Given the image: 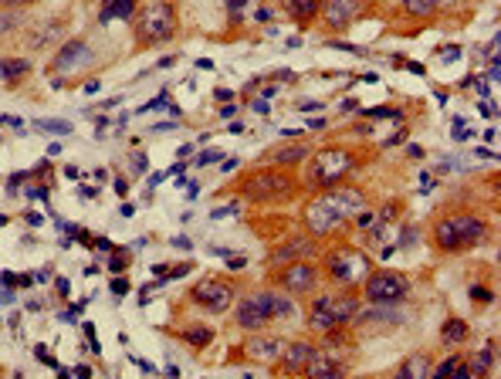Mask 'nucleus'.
I'll return each instance as SVG.
<instances>
[{"mask_svg": "<svg viewBox=\"0 0 501 379\" xmlns=\"http://www.w3.org/2000/svg\"><path fill=\"white\" fill-rule=\"evenodd\" d=\"M366 207V197L356 190V186H339V190H329L308 203L305 210V224L315 237H329L335 230L346 224V217L359 213Z\"/></svg>", "mask_w": 501, "mask_h": 379, "instance_id": "obj_1", "label": "nucleus"}, {"mask_svg": "<svg viewBox=\"0 0 501 379\" xmlns=\"http://www.w3.org/2000/svg\"><path fill=\"white\" fill-rule=\"evenodd\" d=\"M291 312H295V305L288 298H281L274 291H258V295L241 298V305H237V325L247 329V332H258L271 319H288Z\"/></svg>", "mask_w": 501, "mask_h": 379, "instance_id": "obj_2", "label": "nucleus"}, {"mask_svg": "<svg viewBox=\"0 0 501 379\" xmlns=\"http://www.w3.org/2000/svg\"><path fill=\"white\" fill-rule=\"evenodd\" d=\"M136 45L139 47H156L169 41L173 34H176V7L169 4V0H156L150 4L136 21Z\"/></svg>", "mask_w": 501, "mask_h": 379, "instance_id": "obj_3", "label": "nucleus"}, {"mask_svg": "<svg viewBox=\"0 0 501 379\" xmlns=\"http://www.w3.org/2000/svg\"><path fill=\"white\" fill-rule=\"evenodd\" d=\"M356 312H359V302H356L352 295H322V298H315L312 308H308V329H315V332H332L335 325L356 319Z\"/></svg>", "mask_w": 501, "mask_h": 379, "instance_id": "obj_4", "label": "nucleus"}, {"mask_svg": "<svg viewBox=\"0 0 501 379\" xmlns=\"http://www.w3.org/2000/svg\"><path fill=\"white\" fill-rule=\"evenodd\" d=\"M325 271L335 285H346V288H356L359 281L369 271V258H366L359 247H339L325 258Z\"/></svg>", "mask_w": 501, "mask_h": 379, "instance_id": "obj_5", "label": "nucleus"}, {"mask_svg": "<svg viewBox=\"0 0 501 379\" xmlns=\"http://www.w3.org/2000/svg\"><path fill=\"white\" fill-rule=\"evenodd\" d=\"M352 166H356V156H352L349 149H339V146L322 149L319 156H315V163H312V183L329 190V186H335Z\"/></svg>", "mask_w": 501, "mask_h": 379, "instance_id": "obj_6", "label": "nucleus"}, {"mask_svg": "<svg viewBox=\"0 0 501 379\" xmlns=\"http://www.w3.org/2000/svg\"><path fill=\"white\" fill-rule=\"evenodd\" d=\"M407 291H410V281H407V278H400V274H390V271L369 274V278H366V285H363L366 302H373V305L403 302V298H407Z\"/></svg>", "mask_w": 501, "mask_h": 379, "instance_id": "obj_7", "label": "nucleus"}, {"mask_svg": "<svg viewBox=\"0 0 501 379\" xmlns=\"http://www.w3.org/2000/svg\"><path fill=\"white\" fill-rule=\"evenodd\" d=\"M244 193L251 200H271V197H288L291 190V180L288 176H281V173H271V169H261L254 173L251 180L241 186Z\"/></svg>", "mask_w": 501, "mask_h": 379, "instance_id": "obj_8", "label": "nucleus"}, {"mask_svg": "<svg viewBox=\"0 0 501 379\" xmlns=\"http://www.w3.org/2000/svg\"><path fill=\"white\" fill-rule=\"evenodd\" d=\"M190 298L200 305V308H207V312H224L234 298V288H230L227 281H217V278H203L200 285H193L190 291Z\"/></svg>", "mask_w": 501, "mask_h": 379, "instance_id": "obj_9", "label": "nucleus"}, {"mask_svg": "<svg viewBox=\"0 0 501 379\" xmlns=\"http://www.w3.org/2000/svg\"><path fill=\"white\" fill-rule=\"evenodd\" d=\"M315 278H319V271L312 268V264H305V261H291L285 271H278V285L288 291V295H305V291L315 288Z\"/></svg>", "mask_w": 501, "mask_h": 379, "instance_id": "obj_10", "label": "nucleus"}, {"mask_svg": "<svg viewBox=\"0 0 501 379\" xmlns=\"http://www.w3.org/2000/svg\"><path fill=\"white\" fill-rule=\"evenodd\" d=\"M451 224H454L457 230V244H461V251L464 247H478V244L488 237V227L481 217H474V213H457V217H451Z\"/></svg>", "mask_w": 501, "mask_h": 379, "instance_id": "obj_11", "label": "nucleus"}, {"mask_svg": "<svg viewBox=\"0 0 501 379\" xmlns=\"http://www.w3.org/2000/svg\"><path fill=\"white\" fill-rule=\"evenodd\" d=\"M81 61H89V45L85 41H64V45L55 51V58H51V64H47V72L55 75V72H72V68H78Z\"/></svg>", "mask_w": 501, "mask_h": 379, "instance_id": "obj_12", "label": "nucleus"}, {"mask_svg": "<svg viewBox=\"0 0 501 379\" xmlns=\"http://www.w3.org/2000/svg\"><path fill=\"white\" fill-rule=\"evenodd\" d=\"M315 352H319V349H315V346H308V342H291L278 359H281V369H285V373H305V366L315 359Z\"/></svg>", "mask_w": 501, "mask_h": 379, "instance_id": "obj_13", "label": "nucleus"}, {"mask_svg": "<svg viewBox=\"0 0 501 379\" xmlns=\"http://www.w3.org/2000/svg\"><path fill=\"white\" fill-rule=\"evenodd\" d=\"M322 7H325V24L329 28H346L359 11V0H322Z\"/></svg>", "mask_w": 501, "mask_h": 379, "instance_id": "obj_14", "label": "nucleus"}, {"mask_svg": "<svg viewBox=\"0 0 501 379\" xmlns=\"http://www.w3.org/2000/svg\"><path fill=\"white\" fill-rule=\"evenodd\" d=\"M312 247L315 244L308 241V237H291V241H285L278 251H271V264H285V261H298V258H305V254H312Z\"/></svg>", "mask_w": 501, "mask_h": 379, "instance_id": "obj_15", "label": "nucleus"}, {"mask_svg": "<svg viewBox=\"0 0 501 379\" xmlns=\"http://www.w3.org/2000/svg\"><path fill=\"white\" fill-rule=\"evenodd\" d=\"M244 352H247L251 359H258V363H274V359L281 356V342H278V339H247Z\"/></svg>", "mask_w": 501, "mask_h": 379, "instance_id": "obj_16", "label": "nucleus"}, {"mask_svg": "<svg viewBox=\"0 0 501 379\" xmlns=\"http://www.w3.org/2000/svg\"><path fill=\"white\" fill-rule=\"evenodd\" d=\"M136 4H139V0H106V4H102V11H98V21H102V24L116 21V17L129 21V17L136 14Z\"/></svg>", "mask_w": 501, "mask_h": 379, "instance_id": "obj_17", "label": "nucleus"}, {"mask_svg": "<svg viewBox=\"0 0 501 379\" xmlns=\"http://www.w3.org/2000/svg\"><path fill=\"white\" fill-rule=\"evenodd\" d=\"M434 244H437L441 251H447V254L461 251V244H457V230H454V224H451V217L437 220V227H434Z\"/></svg>", "mask_w": 501, "mask_h": 379, "instance_id": "obj_18", "label": "nucleus"}, {"mask_svg": "<svg viewBox=\"0 0 501 379\" xmlns=\"http://www.w3.org/2000/svg\"><path fill=\"white\" fill-rule=\"evenodd\" d=\"M30 72V58H0V81L14 85L17 78H24Z\"/></svg>", "mask_w": 501, "mask_h": 379, "instance_id": "obj_19", "label": "nucleus"}, {"mask_svg": "<svg viewBox=\"0 0 501 379\" xmlns=\"http://www.w3.org/2000/svg\"><path fill=\"white\" fill-rule=\"evenodd\" d=\"M305 156H308V149H305L302 142H295V146H285V149L271 152L268 163H271V166H295V163H302Z\"/></svg>", "mask_w": 501, "mask_h": 379, "instance_id": "obj_20", "label": "nucleus"}, {"mask_svg": "<svg viewBox=\"0 0 501 379\" xmlns=\"http://www.w3.org/2000/svg\"><path fill=\"white\" fill-rule=\"evenodd\" d=\"M322 0H285V11H288L298 24H305V21H312V17L319 14Z\"/></svg>", "mask_w": 501, "mask_h": 379, "instance_id": "obj_21", "label": "nucleus"}, {"mask_svg": "<svg viewBox=\"0 0 501 379\" xmlns=\"http://www.w3.org/2000/svg\"><path fill=\"white\" fill-rule=\"evenodd\" d=\"M468 369H471L474 376H488V373L495 369V339H491V342H485V346L478 349V356L471 359V366H468Z\"/></svg>", "mask_w": 501, "mask_h": 379, "instance_id": "obj_22", "label": "nucleus"}, {"mask_svg": "<svg viewBox=\"0 0 501 379\" xmlns=\"http://www.w3.org/2000/svg\"><path fill=\"white\" fill-rule=\"evenodd\" d=\"M305 373H308V376H339V373H342V366L339 363H332V359H329V352H315V359H312V363L305 366Z\"/></svg>", "mask_w": 501, "mask_h": 379, "instance_id": "obj_23", "label": "nucleus"}, {"mask_svg": "<svg viewBox=\"0 0 501 379\" xmlns=\"http://www.w3.org/2000/svg\"><path fill=\"white\" fill-rule=\"evenodd\" d=\"M430 369H434V363L427 359L424 352H417V356H410L407 363L400 366V376H407V379H424V376H430Z\"/></svg>", "mask_w": 501, "mask_h": 379, "instance_id": "obj_24", "label": "nucleus"}, {"mask_svg": "<svg viewBox=\"0 0 501 379\" xmlns=\"http://www.w3.org/2000/svg\"><path fill=\"white\" fill-rule=\"evenodd\" d=\"M468 322L464 319H447L444 322V329H441V339H444V346H461L464 339H468Z\"/></svg>", "mask_w": 501, "mask_h": 379, "instance_id": "obj_25", "label": "nucleus"}, {"mask_svg": "<svg viewBox=\"0 0 501 379\" xmlns=\"http://www.w3.org/2000/svg\"><path fill=\"white\" fill-rule=\"evenodd\" d=\"M180 335L190 342V346H200V349H203V346L213 339V332H210V329H203V325H190V329H183Z\"/></svg>", "mask_w": 501, "mask_h": 379, "instance_id": "obj_26", "label": "nucleus"}, {"mask_svg": "<svg viewBox=\"0 0 501 379\" xmlns=\"http://www.w3.org/2000/svg\"><path fill=\"white\" fill-rule=\"evenodd\" d=\"M403 7H407V14H413V17H430L434 7H437V0H403Z\"/></svg>", "mask_w": 501, "mask_h": 379, "instance_id": "obj_27", "label": "nucleus"}, {"mask_svg": "<svg viewBox=\"0 0 501 379\" xmlns=\"http://www.w3.org/2000/svg\"><path fill=\"white\" fill-rule=\"evenodd\" d=\"M38 129H45V132H58V136H68V132H72V122H61V119H41V122H38Z\"/></svg>", "mask_w": 501, "mask_h": 379, "instance_id": "obj_28", "label": "nucleus"}, {"mask_svg": "<svg viewBox=\"0 0 501 379\" xmlns=\"http://www.w3.org/2000/svg\"><path fill=\"white\" fill-rule=\"evenodd\" d=\"M366 115H373V119H403V112H396V108H386V106H380V108H366Z\"/></svg>", "mask_w": 501, "mask_h": 379, "instance_id": "obj_29", "label": "nucleus"}, {"mask_svg": "<svg viewBox=\"0 0 501 379\" xmlns=\"http://www.w3.org/2000/svg\"><path fill=\"white\" fill-rule=\"evenodd\" d=\"M227 11H230V24H237L241 14L247 11V0H227Z\"/></svg>", "mask_w": 501, "mask_h": 379, "instance_id": "obj_30", "label": "nucleus"}, {"mask_svg": "<svg viewBox=\"0 0 501 379\" xmlns=\"http://www.w3.org/2000/svg\"><path fill=\"white\" fill-rule=\"evenodd\" d=\"M217 159H220V149H207V152H200L197 156L193 166H210V163H217Z\"/></svg>", "mask_w": 501, "mask_h": 379, "instance_id": "obj_31", "label": "nucleus"}, {"mask_svg": "<svg viewBox=\"0 0 501 379\" xmlns=\"http://www.w3.org/2000/svg\"><path fill=\"white\" fill-rule=\"evenodd\" d=\"M373 220H376V217H373V213H369V210H366V207H363V210H359V213H356V227H373Z\"/></svg>", "mask_w": 501, "mask_h": 379, "instance_id": "obj_32", "label": "nucleus"}, {"mask_svg": "<svg viewBox=\"0 0 501 379\" xmlns=\"http://www.w3.org/2000/svg\"><path fill=\"white\" fill-rule=\"evenodd\" d=\"M471 298H474V302H478V305H485V302H491L495 295H491V291H488V288H478V285H474V288H471Z\"/></svg>", "mask_w": 501, "mask_h": 379, "instance_id": "obj_33", "label": "nucleus"}, {"mask_svg": "<svg viewBox=\"0 0 501 379\" xmlns=\"http://www.w3.org/2000/svg\"><path fill=\"white\" fill-rule=\"evenodd\" d=\"M34 352H38V359H41V363H45V366H51V369H61V366L55 363L51 356H47V349H45V346H38V349H34Z\"/></svg>", "mask_w": 501, "mask_h": 379, "instance_id": "obj_34", "label": "nucleus"}, {"mask_svg": "<svg viewBox=\"0 0 501 379\" xmlns=\"http://www.w3.org/2000/svg\"><path fill=\"white\" fill-rule=\"evenodd\" d=\"M332 47H342V51H352V55H363V47L359 45H349V41H329Z\"/></svg>", "mask_w": 501, "mask_h": 379, "instance_id": "obj_35", "label": "nucleus"}, {"mask_svg": "<svg viewBox=\"0 0 501 379\" xmlns=\"http://www.w3.org/2000/svg\"><path fill=\"white\" fill-rule=\"evenodd\" d=\"M254 112H258V115H268V112H271V108H268V98H264V95H261V98H254Z\"/></svg>", "mask_w": 501, "mask_h": 379, "instance_id": "obj_36", "label": "nucleus"}, {"mask_svg": "<svg viewBox=\"0 0 501 379\" xmlns=\"http://www.w3.org/2000/svg\"><path fill=\"white\" fill-rule=\"evenodd\" d=\"M125 268V254H116V258H108V271H122Z\"/></svg>", "mask_w": 501, "mask_h": 379, "instance_id": "obj_37", "label": "nucleus"}, {"mask_svg": "<svg viewBox=\"0 0 501 379\" xmlns=\"http://www.w3.org/2000/svg\"><path fill=\"white\" fill-rule=\"evenodd\" d=\"M481 115H485V119H495V115H498L495 102H481Z\"/></svg>", "mask_w": 501, "mask_h": 379, "instance_id": "obj_38", "label": "nucleus"}, {"mask_svg": "<svg viewBox=\"0 0 501 379\" xmlns=\"http://www.w3.org/2000/svg\"><path fill=\"white\" fill-rule=\"evenodd\" d=\"M112 291H116V295H125V291H129V281H125V278H116V281H112Z\"/></svg>", "mask_w": 501, "mask_h": 379, "instance_id": "obj_39", "label": "nucleus"}, {"mask_svg": "<svg viewBox=\"0 0 501 379\" xmlns=\"http://www.w3.org/2000/svg\"><path fill=\"white\" fill-rule=\"evenodd\" d=\"M234 115H237V106L224 102V108H220V119H234Z\"/></svg>", "mask_w": 501, "mask_h": 379, "instance_id": "obj_40", "label": "nucleus"}, {"mask_svg": "<svg viewBox=\"0 0 501 379\" xmlns=\"http://www.w3.org/2000/svg\"><path fill=\"white\" fill-rule=\"evenodd\" d=\"M95 247H98V251H108V254L116 251V244L108 241V237H98V241H95Z\"/></svg>", "mask_w": 501, "mask_h": 379, "instance_id": "obj_41", "label": "nucleus"}, {"mask_svg": "<svg viewBox=\"0 0 501 379\" xmlns=\"http://www.w3.org/2000/svg\"><path fill=\"white\" fill-rule=\"evenodd\" d=\"M21 180H24V173H14V176H11V180H7V186H11V190H7V193H17V186H21Z\"/></svg>", "mask_w": 501, "mask_h": 379, "instance_id": "obj_42", "label": "nucleus"}, {"mask_svg": "<svg viewBox=\"0 0 501 379\" xmlns=\"http://www.w3.org/2000/svg\"><path fill=\"white\" fill-rule=\"evenodd\" d=\"M298 108H302V112H319V108H325V106H322V102H298Z\"/></svg>", "mask_w": 501, "mask_h": 379, "instance_id": "obj_43", "label": "nucleus"}, {"mask_svg": "<svg viewBox=\"0 0 501 379\" xmlns=\"http://www.w3.org/2000/svg\"><path fill=\"white\" fill-rule=\"evenodd\" d=\"M11 24H17V14H4V17H0V30H7Z\"/></svg>", "mask_w": 501, "mask_h": 379, "instance_id": "obj_44", "label": "nucleus"}, {"mask_svg": "<svg viewBox=\"0 0 501 379\" xmlns=\"http://www.w3.org/2000/svg\"><path fill=\"white\" fill-rule=\"evenodd\" d=\"M237 163H241V159H237V156H227V159H224V173H230V169H237Z\"/></svg>", "mask_w": 501, "mask_h": 379, "instance_id": "obj_45", "label": "nucleus"}, {"mask_svg": "<svg viewBox=\"0 0 501 379\" xmlns=\"http://www.w3.org/2000/svg\"><path fill=\"white\" fill-rule=\"evenodd\" d=\"M78 193H81V197H98V190H95V186H78Z\"/></svg>", "mask_w": 501, "mask_h": 379, "instance_id": "obj_46", "label": "nucleus"}, {"mask_svg": "<svg viewBox=\"0 0 501 379\" xmlns=\"http://www.w3.org/2000/svg\"><path fill=\"white\" fill-rule=\"evenodd\" d=\"M116 193H119V197H125V193H129V183H125V180H116Z\"/></svg>", "mask_w": 501, "mask_h": 379, "instance_id": "obj_47", "label": "nucleus"}, {"mask_svg": "<svg viewBox=\"0 0 501 379\" xmlns=\"http://www.w3.org/2000/svg\"><path fill=\"white\" fill-rule=\"evenodd\" d=\"M146 173V156H136V176H142Z\"/></svg>", "mask_w": 501, "mask_h": 379, "instance_id": "obj_48", "label": "nucleus"}, {"mask_svg": "<svg viewBox=\"0 0 501 379\" xmlns=\"http://www.w3.org/2000/svg\"><path fill=\"white\" fill-rule=\"evenodd\" d=\"M41 220H45V217H41V213H34V210L28 213V224H30V227H38V224H41Z\"/></svg>", "mask_w": 501, "mask_h": 379, "instance_id": "obj_49", "label": "nucleus"}, {"mask_svg": "<svg viewBox=\"0 0 501 379\" xmlns=\"http://www.w3.org/2000/svg\"><path fill=\"white\" fill-rule=\"evenodd\" d=\"M0 281H4L7 288H11V285H17V278H14V274H11V271H4V274H0Z\"/></svg>", "mask_w": 501, "mask_h": 379, "instance_id": "obj_50", "label": "nucleus"}, {"mask_svg": "<svg viewBox=\"0 0 501 379\" xmlns=\"http://www.w3.org/2000/svg\"><path fill=\"white\" fill-rule=\"evenodd\" d=\"M478 156H481V159H498V152L495 149H478Z\"/></svg>", "mask_w": 501, "mask_h": 379, "instance_id": "obj_51", "label": "nucleus"}, {"mask_svg": "<svg viewBox=\"0 0 501 379\" xmlns=\"http://www.w3.org/2000/svg\"><path fill=\"white\" fill-rule=\"evenodd\" d=\"M213 95H217L220 102H230V91H227V89H217V91H213Z\"/></svg>", "mask_w": 501, "mask_h": 379, "instance_id": "obj_52", "label": "nucleus"}, {"mask_svg": "<svg viewBox=\"0 0 501 379\" xmlns=\"http://www.w3.org/2000/svg\"><path fill=\"white\" fill-rule=\"evenodd\" d=\"M75 376H91V366H75Z\"/></svg>", "mask_w": 501, "mask_h": 379, "instance_id": "obj_53", "label": "nucleus"}, {"mask_svg": "<svg viewBox=\"0 0 501 379\" xmlns=\"http://www.w3.org/2000/svg\"><path fill=\"white\" fill-rule=\"evenodd\" d=\"M281 136H288V139H298V136H305V132H302V129H285Z\"/></svg>", "mask_w": 501, "mask_h": 379, "instance_id": "obj_54", "label": "nucleus"}, {"mask_svg": "<svg viewBox=\"0 0 501 379\" xmlns=\"http://www.w3.org/2000/svg\"><path fill=\"white\" fill-rule=\"evenodd\" d=\"M403 139H407V132H396L393 139H386V146H396V142H403Z\"/></svg>", "mask_w": 501, "mask_h": 379, "instance_id": "obj_55", "label": "nucleus"}, {"mask_svg": "<svg viewBox=\"0 0 501 379\" xmlns=\"http://www.w3.org/2000/svg\"><path fill=\"white\" fill-rule=\"evenodd\" d=\"M64 176H68V180H78V166H64Z\"/></svg>", "mask_w": 501, "mask_h": 379, "instance_id": "obj_56", "label": "nucleus"}, {"mask_svg": "<svg viewBox=\"0 0 501 379\" xmlns=\"http://www.w3.org/2000/svg\"><path fill=\"white\" fill-rule=\"evenodd\" d=\"M17 4H28V0H0V7H17Z\"/></svg>", "mask_w": 501, "mask_h": 379, "instance_id": "obj_57", "label": "nucleus"}, {"mask_svg": "<svg viewBox=\"0 0 501 379\" xmlns=\"http://www.w3.org/2000/svg\"><path fill=\"white\" fill-rule=\"evenodd\" d=\"M0 227H7V217H4V213H0Z\"/></svg>", "mask_w": 501, "mask_h": 379, "instance_id": "obj_58", "label": "nucleus"}]
</instances>
